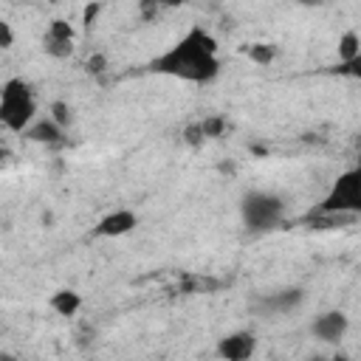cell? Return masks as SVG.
<instances>
[{
  "label": "cell",
  "instance_id": "6da1fadb",
  "mask_svg": "<svg viewBox=\"0 0 361 361\" xmlns=\"http://www.w3.org/2000/svg\"><path fill=\"white\" fill-rule=\"evenodd\" d=\"M149 73L172 76L192 85H206L220 76V56H217V39L203 25H192L180 39H175L164 54L149 59Z\"/></svg>",
  "mask_w": 361,
  "mask_h": 361
},
{
  "label": "cell",
  "instance_id": "7a4b0ae2",
  "mask_svg": "<svg viewBox=\"0 0 361 361\" xmlns=\"http://www.w3.org/2000/svg\"><path fill=\"white\" fill-rule=\"evenodd\" d=\"M0 121L11 133H23L37 121V99L25 79H6L0 87Z\"/></svg>",
  "mask_w": 361,
  "mask_h": 361
},
{
  "label": "cell",
  "instance_id": "3957f363",
  "mask_svg": "<svg viewBox=\"0 0 361 361\" xmlns=\"http://www.w3.org/2000/svg\"><path fill=\"white\" fill-rule=\"evenodd\" d=\"M310 217H361V169L341 172Z\"/></svg>",
  "mask_w": 361,
  "mask_h": 361
},
{
  "label": "cell",
  "instance_id": "277c9868",
  "mask_svg": "<svg viewBox=\"0 0 361 361\" xmlns=\"http://www.w3.org/2000/svg\"><path fill=\"white\" fill-rule=\"evenodd\" d=\"M240 214H243V223H245L248 231H271V228H276L282 223L285 203L274 192L251 189L240 200Z\"/></svg>",
  "mask_w": 361,
  "mask_h": 361
},
{
  "label": "cell",
  "instance_id": "5b68a950",
  "mask_svg": "<svg viewBox=\"0 0 361 361\" xmlns=\"http://www.w3.org/2000/svg\"><path fill=\"white\" fill-rule=\"evenodd\" d=\"M254 353H257V336L251 330H234L217 341L220 361H251Z\"/></svg>",
  "mask_w": 361,
  "mask_h": 361
},
{
  "label": "cell",
  "instance_id": "8992f818",
  "mask_svg": "<svg viewBox=\"0 0 361 361\" xmlns=\"http://www.w3.org/2000/svg\"><path fill=\"white\" fill-rule=\"evenodd\" d=\"M350 330V319L344 310H324L310 322V333L313 338L324 341V344H338Z\"/></svg>",
  "mask_w": 361,
  "mask_h": 361
},
{
  "label": "cell",
  "instance_id": "52a82bcc",
  "mask_svg": "<svg viewBox=\"0 0 361 361\" xmlns=\"http://www.w3.org/2000/svg\"><path fill=\"white\" fill-rule=\"evenodd\" d=\"M73 39H76V31L68 20H51L48 23V31L42 37V48L48 56H56V59H65L73 54Z\"/></svg>",
  "mask_w": 361,
  "mask_h": 361
},
{
  "label": "cell",
  "instance_id": "ba28073f",
  "mask_svg": "<svg viewBox=\"0 0 361 361\" xmlns=\"http://www.w3.org/2000/svg\"><path fill=\"white\" fill-rule=\"evenodd\" d=\"M135 226H138V214L133 209H113L93 226V237H124Z\"/></svg>",
  "mask_w": 361,
  "mask_h": 361
},
{
  "label": "cell",
  "instance_id": "9c48e42d",
  "mask_svg": "<svg viewBox=\"0 0 361 361\" xmlns=\"http://www.w3.org/2000/svg\"><path fill=\"white\" fill-rule=\"evenodd\" d=\"M302 299H305V290H302V288H285V290H276V293H271V296H262L259 305H262V310H268V313H288V310L299 307Z\"/></svg>",
  "mask_w": 361,
  "mask_h": 361
},
{
  "label": "cell",
  "instance_id": "30bf717a",
  "mask_svg": "<svg viewBox=\"0 0 361 361\" xmlns=\"http://www.w3.org/2000/svg\"><path fill=\"white\" fill-rule=\"evenodd\" d=\"M25 138L28 141H37V144H62L65 138V130L54 121V118H37L28 130H25Z\"/></svg>",
  "mask_w": 361,
  "mask_h": 361
},
{
  "label": "cell",
  "instance_id": "8fae6325",
  "mask_svg": "<svg viewBox=\"0 0 361 361\" xmlns=\"http://www.w3.org/2000/svg\"><path fill=\"white\" fill-rule=\"evenodd\" d=\"M48 307L56 313V316H76L79 313V307H82V296L73 290V288H59V290H54L51 293V299H48Z\"/></svg>",
  "mask_w": 361,
  "mask_h": 361
},
{
  "label": "cell",
  "instance_id": "7c38bea8",
  "mask_svg": "<svg viewBox=\"0 0 361 361\" xmlns=\"http://www.w3.org/2000/svg\"><path fill=\"white\" fill-rule=\"evenodd\" d=\"M245 56L251 62H257V65H271L276 59V45H271V42H251L245 48Z\"/></svg>",
  "mask_w": 361,
  "mask_h": 361
},
{
  "label": "cell",
  "instance_id": "4fadbf2b",
  "mask_svg": "<svg viewBox=\"0 0 361 361\" xmlns=\"http://www.w3.org/2000/svg\"><path fill=\"white\" fill-rule=\"evenodd\" d=\"M361 51V37L355 31H344L338 37V62H350Z\"/></svg>",
  "mask_w": 361,
  "mask_h": 361
},
{
  "label": "cell",
  "instance_id": "5bb4252c",
  "mask_svg": "<svg viewBox=\"0 0 361 361\" xmlns=\"http://www.w3.org/2000/svg\"><path fill=\"white\" fill-rule=\"evenodd\" d=\"M48 118H54L62 130H68V124H71V118H73V116H71V104H68V102H54V104L48 107Z\"/></svg>",
  "mask_w": 361,
  "mask_h": 361
},
{
  "label": "cell",
  "instance_id": "9a60e30c",
  "mask_svg": "<svg viewBox=\"0 0 361 361\" xmlns=\"http://www.w3.org/2000/svg\"><path fill=\"white\" fill-rule=\"evenodd\" d=\"M333 73H341V76H350V79L361 82V51H358L350 62H338V65L333 68Z\"/></svg>",
  "mask_w": 361,
  "mask_h": 361
},
{
  "label": "cell",
  "instance_id": "2e32d148",
  "mask_svg": "<svg viewBox=\"0 0 361 361\" xmlns=\"http://www.w3.org/2000/svg\"><path fill=\"white\" fill-rule=\"evenodd\" d=\"M200 130H203V138H217L226 130V118L223 116H209V118L200 121Z\"/></svg>",
  "mask_w": 361,
  "mask_h": 361
},
{
  "label": "cell",
  "instance_id": "e0dca14e",
  "mask_svg": "<svg viewBox=\"0 0 361 361\" xmlns=\"http://www.w3.org/2000/svg\"><path fill=\"white\" fill-rule=\"evenodd\" d=\"M11 45H14V31H11V25L6 20H0V48L8 51Z\"/></svg>",
  "mask_w": 361,
  "mask_h": 361
},
{
  "label": "cell",
  "instance_id": "ac0fdd59",
  "mask_svg": "<svg viewBox=\"0 0 361 361\" xmlns=\"http://www.w3.org/2000/svg\"><path fill=\"white\" fill-rule=\"evenodd\" d=\"M104 68H107V56L104 54H93L87 59V73H104Z\"/></svg>",
  "mask_w": 361,
  "mask_h": 361
},
{
  "label": "cell",
  "instance_id": "d6986e66",
  "mask_svg": "<svg viewBox=\"0 0 361 361\" xmlns=\"http://www.w3.org/2000/svg\"><path fill=\"white\" fill-rule=\"evenodd\" d=\"M99 11H102V3H90V6H85V8H82V23H85V25L96 23Z\"/></svg>",
  "mask_w": 361,
  "mask_h": 361
},
{
  "label": "cell",
  "instance_id": "ffe728a7",
  "mask_svg": "<svg viewBox=\"0 0 361 361\" xmlns=\"http://www.w3.org/2000/svg\"><path fill=\"white\" fill-rule=\"evenodd\" d=\"M313 361H322V358H313Z\"/></svg>",
  "mask_w": 361,
  "mask_h": 361
},
{
  "label": "cell",
  "instance_id": "44dd1931",
  "mask_svg": "<svg viewBox=\"0 0 361 361\" xmlns=\"http://www.w3.org/2000/svg\"><path fill=\"white\" fill-rule=\"evenodd\" d=\"M358 268H361V265H358Z\"/></svg>",
  "mask_w": 361,
  "mask_h": 361
}]
</instances>
